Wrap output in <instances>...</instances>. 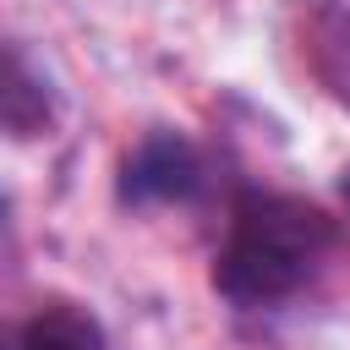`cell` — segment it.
Listing matches in <instances>:
<instances>
[{"label": "cell", "instance_id": "obj_1", "mask_svg": "<svg viewBox=\"0 0 350 350\" xmlns=\"http://www.w3.org/2000/svg\"><path fill=\"white\" fill-rule=\"evenodd\" d=\"M328 252H334V219L323 208L279 191H252L230 213L213 284L241 306H273L306 290L328 262Z\"/></svg>", "mask_w": 350, "mask_h": 350}, {"label": "cell", "instance_id": "obj_2", "mask_svg": "<svg viewBox=\"0 0 350 350\" xmlns=\"http://www.w3.org/2000/svg\"><path fill=\"white\" fill-rule=\"evenodd\" d=\"M197 180H202V164H197L191 142H180V137H148L126 164V197H137V202L186 197Z\"/></svg>", "mask_w": 350, "mask_h": 350}, {"label": "cell", "instance_id": "obj_3", "mask_svg": "<svg viewBox=\"0 0 350 350\" xmlns=\"http://www.w3.org/2000/svg\"><path fill=\"white\" fill-rule=\"evenodd\" d=\"M16 350H104V328L93 312H82L71 301H49L22 323Z\"/></svg>", "mask_w": 350, "mask_h": 350}, {"label": "cell", "instance_id": "obj_4", "mask_svg": "<svg viewBox=\"0 0 350 350\" xmlns=\"http://www.w3.org/2000/svg\"><path fill=\"white\" fill-rule=\"evenodd\" d=\"M345 202H350V170H345Z\"/></svg>", "mask_w": 350, "mask_h": 350}]
</instances>
